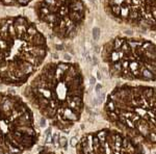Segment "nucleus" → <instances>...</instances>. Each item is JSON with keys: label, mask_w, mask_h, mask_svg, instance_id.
Segmentation results:
<instances>
[{"label": "nucleus", "mask_w": 156, "mask_h": 154, "mask_svg": "<svg viewBox=\"0 0 156 154\" xmlns=\"http://www.w3.org/2000/svg\"><path fill=\"white\" fill-rule=\"evenodd\" d=\"M24 95L54 127L68 131L80 119L83 109L81 69L74 63H49L30 81Z\"/></svg>", "instance_id": "1"}, {"label": "nucleus", "mask_w": 156, "mask_h": 154, "mask_svg": "<svg viewBox=\"0 0 156 154\" xmlns=\"http://www.w3.org/2000/svg\"><path fill=\"white\" fill-rule=\"evenodd\" d=\"M98 78H99V79H100V78H101V74H100V72H98Z\"/></svg>", "instance_id": "16"}, {"label": "nucleus", "mask_w": 156, "mask_h": 154, "mask_svg": "<svg viewBox=\"0 0 156 154\" xmlns=\"http://www.w3.org/2000/svg\"><path fill=\"white\" fill-rule=\"evenodd\" d=\"M105 9L121 23L155 28V0H105Z\"/></svg>", "instance_id": "8"}, {"label": "nucleus", "mask_w": 156, "mask_h": 154, "mask_svg": "<svg viewBox=\"0 0 156 154\" xmlns=\"http://www.w3.org/2000/svg\"><path fill=\"white\" fill-rule=\"evenodd\" d=\"M45 125H46V122H45V120H42V122H41V126H42V127H44Z\"/></svg>", "instance_id": "14"}, {"label": "nucleus", "mask_w": 156, "mask_h": 154, "mask_svg": "<svg viewBox=\"0 0 156 154\" xmlns=\"http://www.w3.org/2000/svg\"><path fill=\"white\" fill-rule=\"evenodd\" d=\"M39 141L34 113L17 95L0 92V153L25 152Z\"/></svg>", "instance_id": "5"}, {"label": "nucleus", "mask_w": 156, "mask_h": 154, "mask_svg": "<svg viewBox=\"0 0 156 154\" xmlns=\"http://www.w3.org/2000/svg\"><path fill=\"white\" fill-rule=\"evenodd\" d=\"M105 117L137 143L155 146V89L121 85L107 96Z\"/></svg>", "instance_id": "3"}, {"label": "nucleus", "mask_w": 156, "mask_h": 154, "mask_svg": "<svg viewBox=\"0 0 156 154\" xmlns=\"http://www.w3.org/2000/svg\"><path fill=\"white\" fill-rule=\"evenodd\" d=\"M102 59L115 77L154 81L155 44L135 38L118 37L103 46Z\"/></svg>", "instance_id": "4"}, {"label": "nucleus", "mask_w": 156, "mask_h": 154, "mask_svg": "<svg viewBox=\"0 0 156 154\" xmlns=\"http://www.w3.org/2000/svg\"><path fill=\"white\" fill-rule=\"evenodd\" d=\"M34 9L40 21L62 40L76 36L87 13L82 0H39Z\"/></svg>", "instance_id": "6"}, {"label": "nucleus", "mask_w": 156, "mask_h": 154, "mask_svg": "<svg viewBox=\"0 0 156 154\" xmlns=\"http://www.w3.org/2000/svg\"><path fill=\"white\" fill-rule=\"evenodd\" d=\"M77 153H137L140 143L122 131L102 129L83 135L76 145Z\"/></svg>", "instance_id": "7"}, {"label": "nucleus", "mask_w": 156, "mask_h": 154, "mask_svg": "<svg viewBox=\"0 0 156 154\" xmlns=\"http://www.w3.org/2000/svg\"><path fill=\"white\" fill-rule=\"evenodd\" d=\"M101 88H102V87H101V84H97V85H96V92H97V93H99V92H100V90H101Z\"/></svg>", "instance_id": "12"}, {"label": "nucleus", "mask_w": 156, "mask_h": 154, "mask_svg": "<svg viewBox=\"0 0 156 154\" xmlns=\"http://www.w3.org/2000/svg\"><path fill=\"white\" fill-rule=\"evenodd\" d=\"M95 83H96V78L92 77L90 78V84H95Z\"/></svg>", "instance_id": "13"}, {"label": "nucleus", "mask_w": 156, "mask_h": 154, "mask_svg": "<svg viewBox=\"0 0 156 154\" xmlns=\"http://www.w3.org/2000/svg\"><path fill=\"white\" fill-rule=\"evenodd\" d=\"M90 2H94V0H90Z\"/></svg>", "instance_id": "17"}, {"label": "nucleus", "mask_w": 156, "mask_h": 154, "mask_svg": "<svg viewBox=\"0 0 156 154\" xmlns=\"http://www.w3.org/2000/svg\"><path fill=\"white\" fill-rule=\"evenodd\" d=\"M93 38H94L95 41H98L100 38V29L97 28V27L93 29Z\"/></svg>", "instance_id": "10"}, {"label": "nucleus", "mask_w": 156, "mask_h": 154, "mask_svg": "<svg viewBox=\"0 0 156 154\" xmlns=\"http://www.w3.org/2000/svg\"><path fill=\"white\" fill-rule=\"evenodd\" d=\"M32 0H0V4L5 6H25L30 3Z\"/></svg>", "instance_id": "9"}, {"label": "nucleus", "mask_w": 156, "mask_h": 154, "mask_svg": "<svg viewBox=\"0 0 156 154\" xmlns=\"http://www.w3.org/2000/svg\"><path fill=\"white\" fill-rule=\"evenodd\" d=\"M59 145L62 146V148H66L68 145V141L65 136H60L59 138Z\"/></svg>", "instance_id": "11"}, {"label": "nucleus", "mask_w": 156, "mask_h": 154, "mask_svg": "<svg viewBox=\"0 0 156 154\" xmlns=\"http://www.w3.org/2000/svg\"><path fill=\"white\" fill-rule=\"evenodd\" d=\"M71 144H72L73 146H75V138H73V140H72V142H71Z\"/></svg>", "instance_id": "15"}, {"label": "nucleus", "mask_w": 156, "mask_h": 154, "mask_svg": "<svg viewBox=\"0 0 156 154\" xmlns=\"http://www.w3.org/2000/svg\"><path fill=\"white\" fill-rule=\"evenodd\" d=\"M46 38L23 16L0 20V85L24 84L44 63Z\"/></svg>", "instance_id": "2"}]
</instances>
